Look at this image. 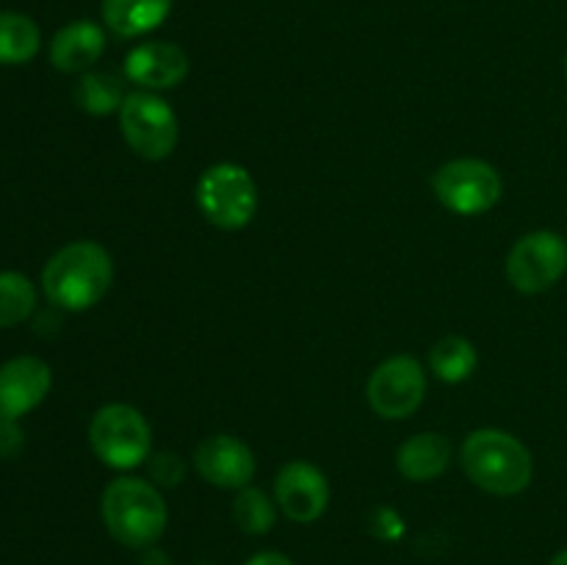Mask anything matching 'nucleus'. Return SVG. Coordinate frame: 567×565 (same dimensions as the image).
<instances>
[{
    "label": "nucleus",
    "instance_id": "1",
    "mask_svg": "<svg viewBox=\"0 0 567 565\" xmlns=\"http://www.w3.org/2000/svg\"><path fill=\"white\" fill-rule=\"evenodd\" d=\"M114 264L109 249L94 242H72L48 260L42 271L44 297L61 310H89L109 294Z\"/></svg>",
    "mask_w": 567,
    "mask_h": 565
},
{
    "label": "nucleus",
    "instance_id": "2",
    "mask_svg": "<svg viewBox=\"0 0 567 565\" xmlns=\"http://www.w3.org/2000/svg\"><path fill=\"white\" fill-rule=\"evenodd\" d=\"M100 515L116 543L127 548H150L164 535L169 510L158 487L138 476H120L100 499Z\"/></svg>",
    "mask_w": 567,
    "mask_h": 565
},
{
    "label": "nucleus",
    "instance_id": "3",
    "mask_svg": "<svg viewBox=\"0 0 567 565\" xmlns=\"http://www.w3.org/2000/svg\"><path fill=\"white\" fill-rule=\"evenodd\" d=\"M463 469L468 480L493 496L526 491L535 474L532 452L504 430H474L463 443Z\"/></svg>",
    "mask_w": 567,
    "mask_h": 565
},
{
    "label": "nucleus",
    "instance_id": "4",
    "mask_svg": "<svg viewBox=\"0 0 567 565\" xmlns=\"http://www.w3.org/2000/svg\"><path fill=\"white\" fill-rule=\"evenodd\" d=\"M89 443L109 469L131 471L150 460L153 430L147 419L131 404H105L89 421Z\"/></svg>",
    "mask_w": 567,
    "mask_h": 565
},
{
    "label": "nucleus",
    "instance_id": "5",
    "mask_svg": "<svg viewBox=\"0 0 567 565\" xmlns=\"http://www.w3.org/2000/svg\"><path fill=\"white\" fill-rule=\"evenodd\" d=\"M197 205L219 230H241L258 210V186L241 164L221 161L199 175Z\"/></svg>",
    "mask_w": 567,
    "mask_h": 565
},
{
    "label": "nucleus",
    "instance_id": "6",
    "mask_svg": "<svg viewBox=\"0 0 567 565\" xmlns=\"http://www.w3.org/2000/svg\"><path fill=\"white\" fill-rule=\"evenodd\" d=\"M432 192L437 203L457 216L487 214L502 199L504 181L493 164L482 158H454L435 170Z\"/></svg>",
    "mask_w": 567,
    "mask_h": 565
},
{
    "label": "nucleus",
    "instance_id": "7",
    "mask_svg": "<svg viewBox=\"0 0 567 565\" xmlns=\"http://www.w3.org/2000/svg\"><path fill=\"white\" fill-rule=\"evenodd\" d=\"M120 127L127 147L147 161H161L177 147L175 111L155 92H131L120 109Z\"/></svg>",
    "mask_w": 567,
    "mask_h": 565
},
{
    "label": "nucleus",
    "instance_id": "8",
    "mask_svg": "<svg viewBox=\"0 0 567 565\" xmlns=\"http://www.w3.org/2000/svg\"><path fill=\"white\" fill-rule=\"evenodd\" d=\"M567 271V244L559 233H526L507 255V280L520 294L548 291Z\"/></svg>",
    "mask_w": 567,
    "mask_h": 565
},
{
    "label": "nucleus",
    "instance_id": "9",
    "mask_svg": "<svg viewBox=\"0 0 567 565\" xmlns=\"http://www.w3.org/2000/svg\"><path fill=\"white\" fill-rule=\"evenodd\" d=\"M424 397L426 374L410 355H396L377 366L365 386V399L382 419H408L421 408Z\"/></svg>",
    "mask_w": 567,
    "mask_h": 565
},
{
    "label": "nucleus",
    "instance_id": "10",
    "mask_svg": "<svg viewBox=\"0 0 567 565\" xmlns=\"http://www.w3.org/2000/svg\"><path fill=\"white\" fill-rule=\"evenodd\" d=\"M275 499L297 524H313L330 504V482L308 460H291L275 476Z\"/></svg>",
    "mask_w": 567,
    "mask_h": 565
},
{
    "label": "nucleus",
    "instance_id": "11",
    "mask_svg": "<svg viewBox=\"0 0 567 565\" xmlns=\"http://www.w3.org/2000/svg\"><path fill=\"white\" fill-rule=\"evenodd\" d=\"M194 465L208 485L241 491L255 476L252 449L236 435H208L194 449Z\"/></svg>",
    "mask_w": 567,
    "mask_h": 565
},
{
    "label": "nucleus",
    "instance_id": "12",
    "mask_svg": "<svg viewBox=\"0 0 567 565\" xmlns=\"http://www.w3.org/2000/svg\"><path fill=\"white\" fill-rule=\"evenodd\" d=\"M53 386L50 366L42 358L22 355L0 366V415L20 419L37 408Z\"/></svg>",
    "mask_w": 567,
    "mask_h": 565
},
{
    "label": "nucleus",
    "instance_id": "13",
    "mask_svg": "<svg viewBox=\"0 0 567 565\" xmlns=\"http://www.w3.org/2000/svg\"><path fill=\"white\" fill-rule=\"evenodd\" d=\"M188 55L172 42H144L125 55V78L136 86L158 92L186 81Z\"/></svg>",
    "mask_w": 567,
    "mask_h": 565
},
{
    "label": "nucleus",
    "instance_id": "14",
    "mask_svg": "<svg viewBox=\"0 0 567 565\" xmlns=\"http://www.w3.org/2000/svg\"><path fill=\"white\" fill-rule=\"evenodd\" d=\"M105 50V31L92 20H75L50 42V61L59 72H86Z\"/></svg>",
    "mask_w": 567,
    "mask_h": 565
},
{
    "label": "nucleus",
    "instance_id": "15",
    "mask_svg": "<svg viewBox=\"0 0 567 565\" xmlns=\"http://www.w3.org/2000/svg\"><path fill=\"white\" fill-rule=\"evenodd\" d=\"M452 463V443L441 432H419L396 452L399 474L410 482H432Z\"/></svg>",
    "mask_w": 567,
    "mask_h": 565
},
{
    "label": "nucleus",
    "instance_id": "16",
    "mask_svg": "<svg viewBox=\"0 0 567 565\" xmlns=\"http://www.w3.org/2000/svg\"><path fill=\"white\" fill-rule=\"evenodd\" d=\"M175 0H103V22L122 39L155 31L169 17Z\"/></svg>",
    "mask_w": 567,
    "mask_h": 565
},
{
    "label": "nucleus",
    "instance_id": "17",
    "mask_svg": "<svg viewBox=\"0 0 567 565\" xmlns=\"http://www.w3.org/2000/svg\"><path fill=\"white\" fill-rule=\"evenodd\" d=\"M430 366L432 374L441 382H449V386H457V382H465L480 366V355H476V347L463 336H446L430 349Z\"/></svg>",
    "mask_w": 567,
    "mask_h": 565
},
{
    "label": "nucleus",
    "instance_id": "18",
    "mask_svg": "<svg viewBox=\"0 0 567 565\" xmlns=\"http://www.w3.org/2000/svg\"><path fill=\"white\" fill-rule=\"evenodd\" d=\"M125 86H122L120 75L111 72H86L81 81L75 83V103L78 109L86 111L92 116H109L122 109L125 103Z\"/></svg>",
    "mask_w": 567,
    "mask_h": 565
},
{
    "label": "nucleus",
    "instance_id": "19",
    "mask_svg": "<svg viewBox=\"0 0 567 565\" xmlns=\"http://www.w3.org/2000/svg\"><path fill=\"white\" fill-rule=\"evenodd\" d=\"M39 25L17 11H0V64H25L39 53Z\"/></svg>",
    "mask_w": 567,
    "mask_h": 565
},
{
    "label": "nucleus",
    "instance_id": "20",
    "mask_svg": "<svg viewBox=\"0 0 567 565\" xmlns=\"http://www.w3.org/2000/svg\"><path fill=\"white\" fill-rule=\"evenodd\" d=\"M37 308V288L20 271H0V327L25 321Z\"/></svg>",
    "mask_w": 567,
    "mask_h": 565
},
{
    "label": "nucleus",
    "instance_id": "21",
    "mask_svg": "<svg viewBox=\"0 0 567 565\" xmlns=\"http://www.w3.org/2000/svg\"><path fill=\"white\" fill-rule=\"evenodd\" d=\"M233 521H236L238 530L247 532V535H266V532L275 526L277 510L264 491L247 485L236 493V502H233Z\"/></svg>",
    "mask_w": 567,
    "mask_h": 565
},
{
    "label": "nucleus",
    "instance_id": "22",
    "mask_svg": "<svg viewBox=\"0 0 567 565\" xmlns=\"http://www.w3.org/2000/svg\"><path fill=\"white\" fill-rule=\"evenodd\" d=\"M150 476H153V482H158V485L175 487L181 485L183 476H186V465H183V460L172 452L150 454Z\"/></svg>",
    "mask_w": 567,
    "mask_h": 565
},
{
    "label": "nucleus",
    "instance_id": "23",
    "mask_svg": "<svg viewBox=\"0 0 567 565\" xmlns=\"http://www.w3.org/2000/svg\"><path fill=\"white\" fill-rule=\"evenodd\" d=\"M22 449V430L17 419H3L0 415V458H17Z\"/></svg>",
    "mask_w": 567,
    "mask_h": 565
},
{
    "label": "nucleus",
    "instance_id": "24",
    "mask_svg": "<svg viewBox=\"0 0 567 565\" xmlns=\"http://www.w3.org/2000/svg\"><path fill=\"white\" fill-rule=\"evenodd\" d=\"M374 532L380 537H385V541H393V537H399L404 532V521L391 507H380L374 513Z\"/></svg>",
    "mask_w": 567,
    "mask_h": 565
},
{
    "label": "nucleus",
    "instance_id": "25",
    "mask_svg": "<svg viewBox=\"0 0 567 565\" xmlns=\"http://www.w3.org/2000/svg\"><path fill=\"white\" fill-rule=\"evenodd\" d=\"M138 565H172L169 554L164 552V548H142V557H138Z\"/></svg>",
    "mask_w": 567,
    "mask_h": 565
},
{
    "label": "nucleus",
    "instance_id": "26",
    "mask_svg": "<svg viewBox=\"0 0 567 565\" xmlns=\"http://www.w3.org/2000/svg\"><path fill=\"white\" fill-rule=\"evenodd\" d=\"M247 565H293L286 554L280 552H260L252 559H247Z\"/></svg>",
    "mask_w": 567,
    "mask_h": 565
},
{
    "label": "nucleus",
    "instance_id": "27",
    "mask_svg": "<svg viewBox=\"0 0 567 565\" xmlns=\"http://www.w3.org/2000/svg\"><path fill=\"white\" fill-rule=\"evenodd\" d=\"M548 565H567V548H563L559 554H554V559Z\"/></svg>",
    "mask_w": 567,
    "mask_h": 565
},
{
    "label": "nucleus",
    "instance_id": "28",
    "mask_svg": "<svg viewBox=\"0 0 567 565\" xmlns=\"http://www.w3.org/2000/svg\"><path fill=\"white\" fill-rule=\"evenodd\" d=\"M565 75H567V55H565Z\"/></svg>",
    "mask_w": 567,
    "mask_h": 565
},
{
    "label": "nucleus",
    "instance_id": "29",
    "mask_svg": "<svg viewBox=\"0 0 567 565\" xmlns=\"http://www.w3.org/2000/svg\"><path fill=\"white\" fill-rule=\"evenodd\" d=\"M197 565H210V563H197Z\"/></svg>",
    "mask_w": 567,
    "mask_h": 565
}]
</instances>
